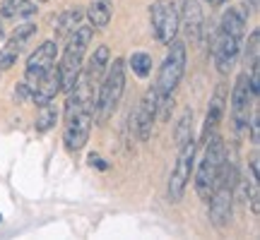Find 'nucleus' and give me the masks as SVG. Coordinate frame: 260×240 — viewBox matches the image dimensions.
I'll list each match as a JSON object with an SVG mask.
<instances>
[{
	"instance_id": "29",
	"label": "nucleus",
	"mask_w": 260,
	"mask_h": 240,
	"mask_svg": "<svg viewBox=\"0 0 260 240\" xmlns=\"http://www.w3.org/2000/svg\"><path fill=\"white\" fill-rule=\"evenodd\" d=\"M89 164H92V166H99V168H106V164H104L99 156H94V154L89 156Z\"/></svg>"
},
{
	"instance_id": "3",
	"label": "nucleus",
	"mask_w": 260,
	"mask_h": 240,
	"mask_svg": "<svg viewBox=\"0 0 260 240\" xmlns=\"http://www.w3.org/2000/svg\"><path fill=\"white\" fill-rule=\"evenodd\" d=\"M123 89H125V60L116 58L113 65L109 67L106 77H104L99 96H96V106H94V111L99 113L102 123H106L111 118V113L116 111V106H118V101L123 96Z\"/></svg>"
},
{
	"instance_id": "9",
	"label": "nucleus",
	"mask_w": 260,
	"mask_h": 240,
	"mask_svg": "<svg viewBox=\"0 0 260 240\" xmlns=\"http://www.w3.org/2000/svg\"><path fill=\"white\" fill-rule=\"evenodd\" d=\"M157 103H159V94L157 89L152 87L147 94H145V99L140 101L138 111L133 113V118H130V123H133V128H135V132H138V137L142 139V142H147L149 137H152V123H154V118H157Z\"/></svg>"
},
{
	"instance_id": "12",
	"label": "nucleus",
	"mask_w": 260,
	"mask_h": 240,
	"mask_svg": "<svg viewBox=\"0 0 260 240\" xmlns=\"http://www.w3.org/2000/svg\"><path fill=\"white\" fill-rule=\"evenodd\" d=\"M207 202H210V221H212V226L214 228H224L232 221L234 190L232 187H217Z\"/></svg>"
},
{
	"instance_id": "10",
	"label": "nucleus",
	"mask_w": 260,
	"mask_h": 240,
	"mask_svg": "<svg viewBox=\"0 0 260 240\" xmlns=\"http://www.w3.org/2000/svg\"><path fill=\"white\" fill-rule=\"evenodd\" d=\"M92 120H94L92 111H82V113H77V115L65 120L63 142L70 151H80V149L87 144L89 132H92Z\"/></svg>"
},
{
	"instance_id": "32",
	"label": "nucleus",
	"mask_w": 260,
	"mask_h": 240,
	"mask_svg": "<svg viewBox=\"0 0 260 240\" xmlns=\"http://www.w3.org/2000/svg\"><path fill=\"white\" fill-rule=\"evenodd\" d=\"M0 221H3V214H0Z\"/></svg>"
},
{
	"instance_id": "2",
	"label": "nucleus",
	"mask_w": 260,
	"mask_h": 240,
	"mask_svg": "<svg viewBox=\"0 0 260 240\" xmlns=\"http://www.w3.org/2000/svg\"><path fill=\"white\" fill-rule=\"evenodd\" d=\"M92 36H94V27H82L77 24L73 29V36L68 41V46L63 51V60H60V77H63V92H70L80 74H82V60H84V53H87V46L92 44Z\"/></svg>"
},
{
	"instance_id": "14",
	"label": "nucleus",
	"mask_w": 260,
	"mask_h": 240,
	"mask_svg": "<svg viewBox=\"0 0 260 240\" xmlns=\"http://www.w3.org/2000/svg\"><path fill=\"white\" fill-rule=\"evenodd\" d=\"M224 111H226V89H224V84L217 87V92H214L212 101H210V108H207V115H205V128H203V139L207 135H212L217 125L222 123L224 118Z\"/></svg>"
},
{
	"instance_id": "27",
	"label": "nucleus",
	"mask_w": 260,
	"mask_h": 240,
	"mask_svg": "<svg viewBox=\"0 0 260 240\" xmlns=\"http://www.w3.org/2000/svg\"><path fill=\"white\" fill-rule=\"evenodd\" d=\"M15 101L17 103H27L31 101V89H29V84H17V89H15Z\"/></svg>"
},
{
	"instance_id": "24",
	"label": "nucleus",
	"mask_w": 260,
	"mask_h": 240,
	"mask_svg": "<svg viewBox=\"0 0 260 240\" xmlns=\"http://www.w3.org/2000/svg\"><path fill=\"white\" fill-rule=\"evenodd\" d=\"M130 70L145 79V77L152 72V56H149V53H133V56H130Z\"/></svg>"
},
{
	"instance_id": "4",
	"label": "nucleus",
	"mask_w": 260,
	"mask_h": 240,
	"mask_svg": "<svg viewBox=\"0 0 260 240\" xmlns=\"http://www.w3.org/2000/svg\"><path fill=\"white\" fill-rule=\"evenodd\" d=\"M183 72H186V44L174 38L164 63L159 67L157 82H154V89H157L159 96H167V94L174 92L178 82H181Z\"/></svg>"
},
{
	"instance_id": "23",
	"label": "nucleus",
	"mask_w": 260,
	"mask_h": 240,
	"mask_svg": "<svg viewBox=\"0 0 260 240\" xmlns=\"http://www.w3.org/2000/svg\"><path fill=\"white\" fill-rule=\"evenodd\" d=\"M190 128H193V111L188 108V111H183V115L178 118L176 130H174V139H176V147L178 149H181L188 139L193 137V135H190Z\"/></svg>"
},
{
	"instance_id": "22",
	"label": "nucleus",
	"mask_w": 260,
	"mask_h": 240,
	"mask_svg": "<svg viewBox=\"0 0 260 240\" xmlns=\"http://www.w3.org/2000/svg\"><path fill=\"white\" fill-rule=\"evenodd\" d=\"M19 51H22V44H19L15 36L10 38V41H5V44L0 46V70H10L12 65L17 63Z\"/></svg>"
},
{
	"instance_id": "7",
	"label": "nucleus",
	"mask_w": 260,
	"mask_h": 240,
	"mask_svg": "<svg viewBox=\"0 0 260 240\" xmlns=\"http://www.w3.org/2000/svg\"><path fill=\"white\" fill-rule=\"evenodd\" d=\"M253 101H255V94L251 89V77L243 72L236 77V84H234L232 92V118L236 132L248 130V111H251Z\"/></svg>"
},
{
	"instance_id": "30",
	"label": "nucleus",
	"mask_w": 260,
	"mask_h": 240,
	"mask_svg": "<svg viewBox=\"0 0 260 240\" xmlns=\"http://www.w3.org/2000/svg\"><path fill=\"white\" fill-rule=\"evenodd\" d=\"M205 3H217V0H205Z\"/></svg>"
},
{
	"instance_id": "15",
	"label": "nucleus",
	"mask_w": 260,
	"mask_h": 240,
	"mask_svg": "<svg viewBox=\"0 0 260 240\" xmlns=\"http://www.w3.org/2000/svg\"><path fill=\"white\" fill-rule=\"evenodd\" d=\"M178 17H183V27L188 29L190 38L198 41L200 34H203V22H205L200 3H198V0H183V12H181Z\"/></svg>"
},
{
	"instance_id": "21",
	"label": "nucleus",
	"mask_w": 260,
	"mask_h": 240,
	"mask_svg": "<svg viewBox=\"0 0 260 240\" xmlns=\"http://www.w3.org/2000/svg\"><path fill=\"white\" fill-rule=\"evenodd\" d=\"M58 120V108L56 103H44V106H39V113H37V123H34V128L37 132H48V130L56 125Z\"/></svg>"
},
{
	"instance_id": "5",
	"label": "nucleus",
	"mask_w": 260,
	"mask_h": 240,
	"mask_svg": "<svg viewBox=\"0 0 260 240\" xmlns=\"http://www.w3.org/2000/svg\"><path fill=\"white\" fill-rule=\"evenodd\" d=\"M195 142L193 137L188 139L183 147L178 149V158H176V166L171 171V178H169V199L176 204L183 199L188 187V180H190V173H193V161H195Z\"/></svg>"
},
{
	"instance_id": "20",
	"label": "nucleus",
	"mask_w": 260,
	"mask_h": 240,
	"mask_svg": "<svg viewBox=\"0 0 260 240\" xmlns=\"http://www.w3.org/2000/svg\"><path fill=\"white\" fill-rule=\"evenodd\" d=\"M3 17H31L37 15V5L31 0H5L3 8H0Z\"/></svg>"
},
{
	"instance_id": "16",
	"label": "nucleus",
	"mask_w": 260,
	"mask_h": 240,
	"mask_svg": "<svg viewBox=\"0 0 260 240\" xmlns=\"http://www.w3.org/2000/svg\"><path fill=\"white\" fill-rule=\"evenodd\" d=\"M109 58H111V51H109V46H96L94 56L89 58V63H87V70H84V74H82V77L89 84H92V87H96L99 77L104 74L106 65H109Z\"/></svg>"
},
{
	"instance_id": "31",
	"label": "nucleus",
	"mask_w": 260,
	"mask_h": 240,
	"mask_svg": "<svg viewBox=\"0 0 260 240\" xmlns=\"http://www.w3.org/2000/svg\"><path fill=\"white\" fill-rule=\"evenodd\" d=\"M0 38H3V27H0Z\"/></svg>"
},
{
	"instance_id": "26",
	"label": "nucleus",
	"mask_w": 260,
	"mask_h": 240,
	"mask_svg": "<svg viewBox=\"0 0 260 240\" xmlns=\"http://www.w3.org/2000/svg\"><path fill=\"white\" fill-rule=\"evenodd\" d=\"M31 34H37V27H34V24H22V27L15 29V34H12V36L17 38L19 44H24V41H27Z\"/></svg>"
},
{
	"instance_id": "8",
	"label": "nucleus",
	"mask_w": 260,
	"mask_h": 240,
	"mask_svg": "<svg viewBox=\"0 0 260 240\" xmlns=\"http://www.w3.org/2000/svg\"><path fill=\"white\" fill-rule=\"evenodd\" d=\"M56 56H58L56 41H44V44L29 56L27 67H24V82L29 84V89H34V84L46 74L48 67L56 65Z\"/></svg>"
},
{
	"instance_id": "25",
	"label": "nucleus",
	"mask_w": 260,
	"mask_h": 240,
	"mask_svg": "<svg viewBox=\"0 0 260 240\" xmlns=\"http://www.w3.org/2000/svg\"><path fill=\"white\" fill-rule=\"evenodd\" d=\"M258 53H260V31H251L248 36V46H246V65L248 67H260V60H258Z\"/></svg>"
},
{
	"instance_id": "11",
	"label": "nucleus",
	"mask_w": 260,
	"mask_h": 240,
	"mask_svg": "<svg viewBox=\"0 0 260 240\" xmlns=\"http://www.w3.org/2000/svg\"><path fill=\"white\" fill-rule=\"evenodd\" d=\"M239 53H241V38L219 31V36L214 38V46H212L214 65H217L219 74H226L232 70L236 65V60H239Z\"/></svg>"
},
{
	"instance_id": "1",
	"label": "nucleus",
	"mask_w": 260,
	"mask_h": 240,
	"mask_svg": "<svg viewBox=\"0 0 260 240\" xmlns=\"http://www.w3.org/2000/svg\"><path fill=\"white\" fill-rule=\"evenodd\" d=\"M207 147H205L203 161L198 166V173H195V192L198 197L207 202L214 192V185H217V173H219V166L226 158V147H224V139L219 135H207L205 137Z\"/></svg>"
},
{
	"instance_id": "13",
	"label": "nucleus",
	"mask_w": 260,
	"mask_h": 240,
	"mask_svg": "<svg viewBox=\"0 0 260 240\" xmlns=\"http://www.w3.org/2000/svg\"><path fill=\"white\" fill-rule=\"evenodd\" d=\"M63 92V77H60V67L53 65V67H48L46 74L34 84V89H31V101L37 103V106H44V103L53 101L58 94Z\"/></svg>"
},
{
	"instance_id": "17",
	"label": "nucleus",
	"mask_w": 260,
	"mask_h": 240,
	"mask_svg": "<svg viewBox=\"0 0 260 240\" xmlns=\"http://www.w3.org/2000/svg\"><path fill=\"white\" fill-rule=\"evenodd\" d=\"M246 10L241 8H229L226 12H224L222 17V29L219 31H224V34H229V36H236L241 38L243 31H246Z\"/></svg>"
},
{
	"instance_id": "19",
	"label": "nucleus",
	"mask_w": 260,
	"mask_h": 240,
	"mask_svg": "<svg viewBox=\"0 0 260 240\" xmlns=\"http://www.w3.org/2000/svg\"><path fill=\"white\" fill-rule=\"evenodd\" d=\"M87 17H89L94 29L109 27V22H111V5H109V0H94L92 5L87 8Z\"/></svg>"
},
{
	"instance_id": "18",
	"label": "nucleus",
	"mask_w": 260,
	"mask_h": 240,
	"mask_svg": "<svg viewBox=\"0 0 260 240\" xmlns=\"http://www.w3.org/2000/svg\"><path fill=\"white\" fill-rule=\"evenodd\" d=\"M84 12L80 8H68L65 12H60L56 19V27H53V31H56V36H65V34H73V29L82 22Z\"/></svg>"
},
{
	"instance_id": "6",
	"label": "nucleus",
	"mask_w": 260,
	"mask_h": 240,
	"mask_svg": "<svg viewBox=\"0 0 260 240\" xmlns=\"http://www.w3.org/2000/svg\"><path fill=\"white\" fill-rule=\"evenodd\" d=\"M149 19H152V29H154V36L161 44H171L178 34V10L174 8L171 0H154L152 8H149Z\"/></svg>"
},
{
	"instance_id": "28",
	"label": "nucleus",
	"mask_w": 260,
	"mask_h": 240,
	"mask_svg": "<svg viewBox=\"0 0 260 240\" xmlns=\"http://www.w3.org/2000/svg\"><path fill=\"white\" fill-rule=\"evenodd\" d=\"M248 125H251V130H253V142L258 144L260 142V111L258 108L253 111V123H248Z\"/></svg>"
},
{
	"instance_id": "33",
	"label": "nucleus",
	"mask_w": 260,
	"mask_h": 240,
	"mask_svg": "<svg viewBox=\"0 0 260 240\" xmlns=\"http://www.w3.org/2000/svg\"><path fill=\"white\" fill-rule=\"evenodd\" d=\"M217 3H224V0H217Z\"/></svg>"
}]
</instances>
